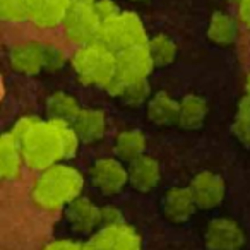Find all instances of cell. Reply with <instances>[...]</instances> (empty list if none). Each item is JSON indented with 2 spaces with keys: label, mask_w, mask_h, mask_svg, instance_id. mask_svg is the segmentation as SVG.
<instances>
[{
  "label": "cell",
  "mask_w": 250,
  "mask_h": 250,
  "mask_svg": "<svg viewBox=\"0 0 250 250\" xmlns=\"http://www.w3.org/2000/svg\"><path fill=\"white\" fill-rule=\"evenodd\" d=\"M101 26L103 21L98 16L94 5L72 4L62 28L69 42L77 46H84L100 40Z\"/></svg>",
  "instance_id": "cell-5"
},
{
  "label": "cell",
  "mask_w": 250,
  "mask_h": 250,
  "mask_svg": "<svg viewBox=\"0 0 250 250\" xmlns=\"http://www.w3.org/2000/svg\"><path fill=\"white\" fill-rule=\"evenodd\" d=\"M87 177L101 195L113 197L129 185V167L117 156H104L91 165Z\"/></svg>",
  "instance_id": "cell-6"
},
{
  "label": "cell",
  "mask_w": 250,
  "mask_h": 250,
  "mask_svg": "<svg viewBox=\"0 0 250 250\" xmlns=\"http://www.w3.org/2000/svg\"><path fill=\"white\" fill-rule=\"evenodd\" d=\"M236 122H243V124H250V96H242L236 104Z\"/></svg>",
  "instance_id": "cell-32"
},
{
  "label": "cell",
  "mask_w": 250,
  "mask_h": 250,
  "mask_svg": "<svg viewBox=\"0 0 250 250\" xmlns=\"http://www.w3.org/2000/svg\"><path fill=\"white\" fill-rule=\"evenodd\" d=\"M130 2H134V4H147L151 0H130Z\"/></svg>",
  "instance_id": "cell-36"
},
{
  "label": "cell",
  "mask_w": 250,
  "mask_h": 250,
  "mask_svg": "<svg viewBox=\"0 0 250 250\" xmlns=\"http://www.w3.org/2000/svg\"><path fill=\"white\" fill-rule=\"evenodd\" d=\"M127 167H129V185L136 192L147 194L158 187L161 180V165L154 156L144 154Z\"/></svg>",
  "instance_id": "cell-16"
},
{
  "label": "cell",
  "mask_w": 250,
  "mask_h": 250,
  "mask_svg": "<svg viewBox=\"0 0 250 250\" xmlns=\"http://www.w3.org/2000/svg\"><path fill=\"white\" fill-rule=\"evenodd\" d=\"M94 9H96L98 16H100L101 21H108V19L115 18L117 14H120L122 9L118 7V4L115 0H96L94 2Z\"/></svg>",
  "instance_id": "cell-29"
},
{
  "label": "cell",
  "mask_w": 250,
  "mask_h": 250,
  "mask_svg": "<svg viewBox=\"0 0 250 250\" xmlns=\"http://www.w3.org/2000/svg\"><path fill=\"white\" fill-rule=\"evenodd\" d=\"M86 243L89 250H143L139 231L127 221L101 226Z\"/></svg>",
  "instance_id": "cell-7"
},
{
  "label": "cell",
  "mask_w": 250,
  "mask_h": 250,
  "mask_svg": "<svg viewBox=\"0 0 250 250\" xmlns=\"http://www.w3.org/2000/svg\"><path fill=\"white\" fill-rule=\"evenodd\" d=\"M124 216L122 211L113 204L101 206V226H110V225H118V223H124Z\"/></svg>",
  "instance_id": "cell-30"
},
{
  "label": "cell",
  "mask_w": 250,
  "mask_h": 250,
  "mask_svg": "<svg viewBox=\"0 0 250 250\" xmlns=\"http://www.w3.org/2000/svg\"><path fill=\"white\" fill-rule=\"evenodd\" d=\"M147 139L141 129H125L115 137L113 151L115 156L125 165H130L132 161L139 160L146 154Z\"/></svg>",
  "instance_id": "cell-21"
},
{
  "label": "cell",
  "mask_w": 250,
  "mask_h": 250,
  "mask_svg": "<svg viewBox=\"0 0 250 250\" xmlns=\"http://www.w3.org/2000/svg\"><path fill=\"white\" fill-rule=\"evenodd\" d=\"M228 2H229V4H236V5H238L240 0H228Z\"/></svg>",
  "instance_id": "cell-37"
},
{
  "label": "cell",
  "mask_w": 250,
  "mask_h": 250,
  "mask_svg": "<svg viewBox=\"0 0 250 250\" xmlns=\"http://www.w3.org/2000/svg\"><path fill=\"white\" fill-rule=\"evenodd\" d=\"M45 110L48 118L52 120H60L72 124L76 117L81 113L83 106H81L79 100L74 94L65 93V91H55L46 98Z\"/></svg>",
  "instance_id": "cell-23"
},
{
  "label": "cell",
  "mask_w": 250,
  "mask_h": 250,
  "mask_svg": "<svg viewBox=\"0 0 250 250\" xmlns=\"http://www.w3.org/2000/svg\"><path fill=\"white\" fill-rule=\"evenodd\" d=\"M197 204L194 201L190 188L187 187H171L161 197V212L170 223L180 225L185 223L195 214Z\"/></svg>",
  "instance_id": "cell-14"
},
{
  "label": "cell",
  "mask_w": 250,
  "mask_h": 250,
  "mask_svg": "<svg viewBox=\"0 0 250 250\" xmlns=\"http://www.w3.org/2000/svg\"><path fill=\"white\" fill-rule=\"evenodd\" d=\"M86 187L83 171L69 163H59L38 173L31 187V199L42 211H63L79 199Z\"/></svg>",
  "instance_id": "cell-2"
},
{
  "label": "cell",
  "mask_w": 250,
  "mask_h": 250,
  "mask_svg": "<svg viewBox=\"0 0 250 250\" xmlns=\"http://www.w3.org/2000/svg\"><path fill=\"white\" fill-rule=\"evenodd\" d=\"M209 115V104L201 94L188 93L180 100L178 125L185 130H199L206 124Z\"/></svg>",
  "instance_id": "cell-20"
},
{
  "label": "cell",
  "mask_w": 250,
  "mask_h": 250,
  "mask_svg": "<svg viewBox=\"0 0 250 250\" xmlns=\"http://www.w3.org/2000/svg\"><path fill=\"white\" fill-rule=\"evenodd\" d=\"M40 120H42V118L36 117V115H22V117H19L18 120L14 122V125H12V129L9 130V132L14 137H18L19 143H21V141L31 132L33 127H35Z\"/></svg>",
  "instance_id": "cell-27"
},
{
  "label": "cell",
  "mask_w": 250,
  "mask_h": 250,
  "mask_svg": "<svg viewBox=\"0 0 250 250\" xmlns=\"http://www.w3.org/2000/svg\"><path fill=\"white\" fill-rule=\"evenodd\" d=\"M194 201L199 209L212 211L219 208L226 195V182L219 173L212 170H201L188 182Z\"/></svg>",
  "instance_id": "cell-10"
},
{
  "label": "cell",
  "mask_w": 250,
  "mask_h": 250,
  "mask_svg": "<svg viewBox=\"0 0 250 250\" xmlns=\"http://www.w3.org/2000/svg\"><path fill=\"white\" fill-rule=\"evenodd\" d=\"M156 69L147 45L132 46L117 53V81L124 84L149 81L151 72Z\"/></svg>",
  "instance_id": "cell-9"
},
{
  "label": "cell",
  "mask_w": 250,
  "mask_h": 250,
  "mask_svg": "<svg viewBox=\"0 0 250 250\" xmlns=\"http://www.w3.org/2000/svg\"><path fill=\"white\" fill-rule=\"evenodd\" d=\"M70 7V0H29L28 21L40 29L60 28Z\"/></svg>",
  "instance_id": "cell-13"
},
{
  "label": "cell",
  "mask_w": 250,
  "mask_h": 250,
  "mask_svg": "<svg viewBox=\"0 0 250 250\" xmlns=\"http://www.w3.org/2000/svg\"><path fill=\"white\" fill-rule=\"evenodd\" d=\"M238 19L229 12L216 11L209 19L206 36L216 46H231L238 38Z\"/></svg>",
  "instance_id": "cell-19"
},
{
  "label": "cell",
  "mask_w": 250,
  "mask_h": 250,
  "mask_svg": "<svg viewBox=\"0 0 250 250\" xmlns=\"http://www.w3.org/2000/svg\"><path fill=\"white\" fill-rule=\"evenodd\" d=\"M22 147L18 137L11 132L2 134L0 137V177L4 180H18L24 167Z\"/></svg>",
  "instance_id": "cell-18"
},
{
  "label": "cell",
  "mask_w": 250,
  "mask_h": 250,
  "mask_svg": "<svg viewBox=\"0 0 250 250\" xmlns=\"http://www.w3.org/2000/svg\"><path fill=\"white\" fill-rule=\"evenodd\" d=\"M231 132L240 143L245 147H250V124H243V122H233Z\"/></svg>",
  "instance_id": "cell-31"
},
{
  "label": "cell",
  "mask_w": 250,
  "mask_h": 250,
  "mask_svg": "<svg viewBox=\"0 0 250 250\" xmlns=\"http://www.w3.org/2000/svg\"><path fill=\"white\" fill-rule=\"evenodd\" d=\"M70 67L81 84L106 91L117 79V53L103 43L94 42L74 52Z\"/></svg>",
  "instance_id": "cell-3"
},
{
  "label": "cell",
  "mask_w": 250,
  "mask_h": 250,
  "mask_svg": "<svg viewBox=\"0 0 250 250\" xmlns=\"http://www.w3.org/2000/svg\"><path fill=\"white\" fill-rule=\"evenodd\" d=\"M70 2H72V4H91L93 5L96 0H70Z\"/></svg>",
  "instance_id": "cell-35"
},
{
  "label": "cell",
  "mask_w": 250,
  "mask_h": 250,
  "mask_svg": "<svg viewBox=\"0 0 250 250\" xmlns=\"http://www.w3.org/2000/svg\"><path fill=\"white\" fill-rule=\"evenodd\" d=\"M245 242V231L235 219L214 218L204 229V245L208 250H242Z\"/></svg>",
  "instance_id": "cell-11"
},
{
  "label": "cell",
  "mask_w": 250,
  "mask_h": 250,
  "mask_svg": "<svg viewBox=\"0 0 250 250\" xmlns=\"http://www.w3.org/2000/svg\"><path fill=\"white\" fill-rule=\"evenodd\" d=\"M63 219L72 233L91 238L101 228V208L89 197L81 195L63 209Z\"/></svg>",
  "instance_id": "cell-12"
},
{
  "label": "cell",
  "mask_w": 250,
  "mask_h": 250,
  "mask_svg": "<svg viewBox=\"0 0 250 250\" xmlns=\"http://www.w3.org/2000/svg\"><path fill=\"white\" fill-rule=\"evenodd\" d=\"M72 129L79 137L81 144L100 143L108 129L106 113L100 108H83L81 113L72 122Z\"/></svg>",
  "instance_id": "cell-15"
},
{
  "label": "cell",
  "mask_w": 250,
  "mask_h": 250,
  "mask_svg": "<svg viewBox=\"0 0 250 250\" xmlns=\"http://www.w3.org/2000/svg\"><path fill=\"white\" fill-rule=\"evenodd\" d=\"M243 87H245V94H247V96H250V70L247 72V76H245V83H243Z\"/></svg>",
  "instance_id": "cell-34"
},
{
  "label": "cell",
  "mask_w": 250,
  "mask_h": 250,
  "mask_svg": "<svg viewBox=\"0 0 250 250\" xmlns=\"http://www.w3.org/2000/svg\"><path fill=\"white\" fill-rule=\"evenodd\" d=\"M79 146L81 141L72 125L52 118H42L21 141L26 167L38 173L74 158Z\"/></svg>",
  "instance_id": "cell-1"
},
{
  "label": "cell",
  "mask_w": 250,
  "mask_h": 250,
  "mask_svg": "<svg viewBox=\"0 0 250 250\" xmlns=\"http://www.w3.org/2000/svg\"><path fill=\"white\" fill-rule=\"evenodd\" d=\"M29 0H0V18L5 22L28 21Z\"/></svg>",
  "instance_id": "cell-25"
},
{
  "label": "cell",
  "mask_w": 250,
  "mask_h": 250,
  "mask_svg": "<svg viewBox=\"0 0 250 250\" xmlns=\"http://www.w3.org/2000/svg\"><path fill=\"white\" fill-rule=\"evenodd\" d=\"M9 65L16 74L26 77L46 72V43L38 40H22L9 50Z\"/></svg>",
  "instance_id": "cell-8"
},
{
  "label": "cell",
  "mask_w": 250,
  "mask_h": 250,
  "mask_svg": "<svg viewBox=\"0 0 250 250\" xmlns=\"http://www.w3.org/2000/svg\"><path fill=\"white\" fill-rule=\"evenodd\" d=\"M67 55L60 46L46 43V72H59L65 67Z\"/></svg>",
  "instance_id": "cell-26"
},
{
  "label": "cell",
  "mask_w": 250,
  "mask_h": 250,
  "mask_svg": "<svg viewBox=\"0 0 250 250\" xmlns=\"http://www.w3.org/2000/svg\"><path fill=\"white\" fill-rule=\"evenodd\" d=\"M180 100H175L167 91H156L146 104V115L151 124L158 127L178 125Z\"/></svg>",
  "instance_id": "cell-17"
},
{
  "label": "cell",
  "mask_w": 250,
  "mask_h": 250,
  "mask_svg": "<svg viewBox=\"0 0 250 250\" xmlns=\"http://www.w3.org/2000/svg\"><path fill=\"white\" fill-rule=\"evenodd\" d=\"M98 42L118 53L127 48H132V46L147 45L149 36H147L146 26L137 12L122 11L115 18L103 22Z\"/></svg>",
  "instance_id": "cell-4"
},
{
  "label": "cell",
  "mask_w": 250,
  "mask_h": 250,
  "mask_svg": "<svg viewBox=\"0 0 250 250\" xmlns=\"http://www.w3.org/2000/svg\"><path fill=\"white\" fill-rule=\"evenodd\" d=\"M147 50H149L151 59L156 67H170L178 57L177 42L165 33H156V35L149 36Z\"/></svg>",
  "instance_id": "cell-24"
},
{
  "label": "cell",
  "mask_w": 250,
  "mask_h": 250,
  "mask_svg": "<svg viewBox=\"0 0 250 250\" xmlns=\"http://www.w3.org/2000/svg\"><path fill=\"white\" fill-rule=\"evenodd\" d=\"M42 250H89L86 242H77L72 238H55L48 242Z\"/></svg>",
  "instance_id": "cell-28"
},
{
  "label": "cell",
  "mask_w": 250,
  "mask_h": 250,
  "mask_svg": "<svg viewBox=\"0 0 250 250\" xmlns=\"http://www.w3.org/2000/svg\"><path fill=\"white\" fill-rule=\"evenodd\" d=\"M106 93L110 94V96H113L115 100H118L124 106H127V108L146 106L147 101H149L151 96H153V94H151L149 81L124 84V83H118V81L115 79V83L108 87Z\"/></svg>",
  "instance_id": "cell-22"
},
{
  "label": "cell",
  "mask_w": 250,
  "mask_h": 250,
  "mask_svg": "<svg viewBox=\"0 0 250 250\" xmlns=\"http://www.w3.org/2000/svg\"><path fill=\"white\" fill-rule=\"evenodd\" d=\"M236 7H238V21L250 29V0H240Z\"/></svg>",
  "instance_id": "cell-33"
}]
</instances>
